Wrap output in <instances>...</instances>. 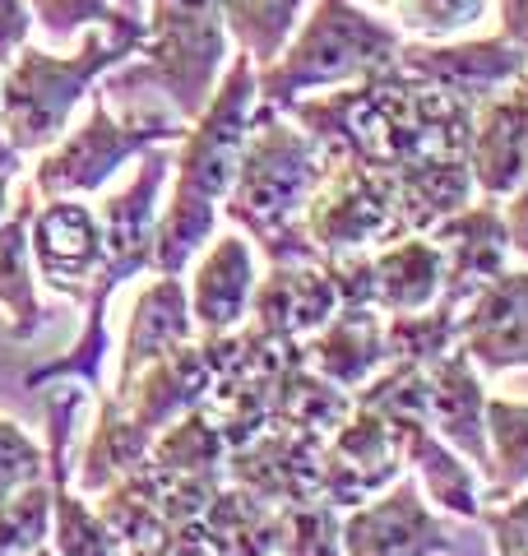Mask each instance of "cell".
<instances>
[{
    "mask_svg": "<svg viewBox=\"0 0 528 556\" xmlns=\"http://www.w3.org/2000/svg\"><path fill=\"white\" fill-rule=\"evenodd\" d=\"M284 112L325 153H352L372 167H403L422 159H468L478 108L390 65L334 93L297 98Z\"/></svg>",
    "mask_w": 528,
    "mask_h": 556,
    "instance_id": "obj_1",
    "label": "cell"
},
{
    "mask_svg": "<svg viewBox=\"0 0 528 556\" xmlns=\"http://www.w3.org/2000/svg\"><path fill=\"white\" fill-rule=\"evenodd\" d=\"M255 102L260 89L251 56L227 61L209 108L190 121L181 149L172 153V200L158 218L153 274H186L190 260L204 251V241H214V223L227 190H232Z\"/></svg>",
    "mask_w": 528,
    "mask_h": 556,
    "instance_id": "obj_2",
    "label": "cell"
},
{
    "mask_svg": "<svg viewBox=\"0 0 528 556\" xmlns=\"http://www.w3.org/2000/svg\"><path fill=\"white\" fill-rule=\"evenodd\" d=\"M320 177L325 149L297 121H288V112L255 102L251 135H246L232 190H227L218 214L232 218L241 237L255 241L269 265L320 260V251L306 237V204Z\"/></svg>",
    "mask_w": 528,
    "mask_h": 556,
    "instance_id": "obj_3",
    "label": "cell"
},
{
    "mask_svg": "<svg viewBox=\"0 0 528 556\" xmlns=\"http://www.w3.org/2000/svg\"><path fill=\"white\" fill-rule=\"evenodd\" d=\"M172 177V153L167 144H153L139 153V172L130 177V186L112 190L102 200V265L88 278V298H84V325L79 339L70 343V353L47 362V367L24 371L28 390L56 386V380H75L84 390H102V362H108V306L116 298V288H126L135 274L153 269V251H158V195Z\"/></svg>",
    "mask_w": 528,
    "mask_h": 556,
    "instance_id": "obj_4",
    "label": "cell"
},
{
    "mask_svg": "<svg viewBox=\"0 0 528 556\" xmlns=\"http://www.w3.org/2000/svg\"><path fill=\"white\" fill-rule=\"evenodd\" d=\"M144 38V14H126L112 28H84V42L70 56L24 47L0 75V130H5L14 153H47L70 130V116L88 98V89L102 75H112L121 61L139 56Z\"/></svg>",
    "mask_w": 528,
    "mask_h": 556,
    "instance_id": "obj_5",
    "label": "cell"
},
{
    "mask_svg": "<svg viewBox=\"0 0 528 556\" xmlns=\"http://www.w3.org/2000/svg\"><path fill=\"white\" fill-rule=\"evenodd\" d=\"M399 47L403 33L376 20L372 10L352 5V0H315V10L302 14L288 47L255 70L260 102L284 112L302 93L357 84L376 70H390L399 61Z\"/></svg>",
    "mask_w": 528,
    "mask_h": 556,
    "instance_id": "obj_6",
    "label": "cell"
},
{
    "mask_svg": "<svg viewBox=\"0 0 528 556\" xmlns=\"http://www.w3.org/2000/svg\"><path fill=\"white\" fill-rule=\"evenodd\" d=\"M149 38L139 47L144 65L121 84H153L167 108L190 126L214 98L227 70V24L223 0H149L144 5Z\"/></svg>",
    "mask_w": 528,
    "mask_h": 556,
    "instance_id": "obj_7",
    "label": "cell"
},
{
    "mask_svg": "<svg viewBox=\"0 0 528 556\" xmlns=\"http://www.w3.org/2000/svg\"><path fill=\"white\" fill-rule=\"evenodd\" d=\"M186 121L172 108L163 112H135L116 121L108 108V93H93L88 116L75 130H65L47 153H38L33 167V195L38 200H61V195H88L102 190L121 163L139 159L153 144H181Z\"/></svg>",
    "mask_w": 528,
    "mask_h": 556,
    "instance_id": "obj_8",
    "label": "cell"
},
{
    "mask_svg": "<svg viewBox=\"0 0 528 556\" xmlns=\"http://www.w3.org/2000/svg\"><path fill=\"white\" fill-rule=\"evenodd\" d=\"M306 237L320 260L403 241L390 172L352 159V153H325V177L306 204Z\"/></svg>",
    "mask_w": 528,
    "mask_h": 556,
    "instance_id": "obj_9",
    "label": "cell"
},
{
    "mask_svg": "<svg viewBox=\"0 0 528 556\" xmlns=\"http://www.w3.org/2000/svg\"><path fill=\"white\" fill-rule=\"evenodd\" d=\"M403 473V450L394 441L390 422L372 408H357L343 417V427L329 431L325 464H320V501L334 510L366 506Z\"/></svg>",
    "mask_w": 528,
    "mask_h": 556,
    "instance_id": "obj_10",
    "label": "cell"
},
{
    "mask_svg": "<svg viewBox=\"0 0 528 556\" xmlns=\"http://www.w3.org/2000/svg\"><path fill=\"white\" fill-rule=\"evenodd\" d=\"M403 75H413L431 89L450 93L478 108L491 93H501L510 79L528 75V51L505 42L501 33L496 38H473V42H403L399 47V61H394Z\"/></svg>",
    "mask_w": 528,
    "mask_h": 556,
    "instance_id": "obj_11",
    "label": "cell"
},
{
    "mask_svg": "<svg viewBox=\"0 0 528 556\" xmlns=\"http://www.w3.org/2000/svg\"><path fill=\"white\" fill-rule=\"evenodd\" d=\"M454 543H460L454 529L427 510L422 486L413 478H399L366 506H352L343 515L348 556H440Z\"/></svg>",
    "mask_w": 528,
    "mask_h": 556,
    "instance_id": "obj_12",
    "label": "cell"
},
{
    "mask_svg": "<svg viewBox=\"0 0 528 556\" xmlns=\"http://www.w3.org/2000/svg\"><path fill=\"white\" fill-rule=\"evenodd\" d=\"M320 464H325V437L302 427H264L255 441L227 455V478L246 492L264 496L269 506H306L320 501Z\"/></svg>",
    "mask_w": 528,
    "mask_h": 556,
    "instance_id": "obj_13",
    "label": "cell"
},
{
    "mask_svg": "<svg viewBox=\"0 0 528 556\" xmlns=\"http://www.w3.org/2000/svg\"><path fill=\"white\" fill-rule=\"evenodd\" d=\"M28 251L42 283L51 292H61L65 302L84 306L88 278L102 265V223L93 208L75 204L70 195L47 200L28 218Z\"/></svg>",
    "mask_w": 528,
    "mask_h": 556,
    "instance_id": "obj_14",
    "label": "cell"
},
{
    "mask_svg": "<svg viewBox=\"0 0 528 556\" xmlns=\"http://www.w3.org/2000/svg\"><path fill=\"white\" fill-rule=\"evenodd\" d=\"M427 237L440 247V265H445V278H440V306L464 311L491 278L505 274L510 232H505L496 200H478V204L460 208V214H450L445 223H436Z\"/></svg>",
    "mask_w": 528,
    "mask_h": 556,
    "instance_id": "obj_15",
    "label": "cell"
},
{
    "mask_svg": "<svg viewBox=\"0 0 528 556\" xmlns=\"http://www.w3.org/2000/svg\"><path fill=\"white\" fill-rule=\"evenodd\" d=\"M468 167L482 200H505L528 181V75L478 102Z\"/></svg>",
    "mask_w": 528,
    "mask_h": 556,
    "instance_id": "obj_16",
    "label": "cell"
},
{
    "mask_svg": "<svg viewBox=\"0 0 528 556\" xmlns=\"http://www.w3.org/2000/svg\"><path fill=\"white\" fill-rule=\"evenodd\" d=\"M460 348L478 371L528 367V269H505L464 306Z\"/></svg>",
    "mask_w": 528,
    "mask_h": 556,
    "instance_id": "obj_17",
    "label": "cell"
},
{
    "mask_svg": "<svg viewBox=\"0 0 528 556\" xmlns=\"http://www.w3.org/2000/svg\"><path fill=\"white\" fill-rule=\"evenodd\" d=\"M427 427L436 431L440 441L487 473L491 468V450H487V390L478 380V367L464 353L460 343L450 348L445 357H436L427 367Z\"/></svg>",
    "mask_w": 528,
    "mask_h": 556,
    "instance_id": "obj_18",
    "label": "cell"
},
{
    "mask_svg": "<svg viewBox=\"0 0 528 556\" xmlns=\"http://www.w3.org/2000/svg\"><path fill=\"white\" fill-rule=\"evenodd\" d=\"M255 251L241 232L214 237V247L200 255L196 278H190V320H196L200 339H218L241 329V320L251 316L255 298Z\"/></svg>",
    "mask_w": 528,
    "mask_h": 556,
    "instance_id": "obj_19",
    "label": "cell"
},
{
    "mask_svg": "<svg viewBox=\"0 0 528 556\" xmlns=\"http://www.w3.org/2000/svg\"><path fill=\"white\" fill-rule=\"evenodd\" d=\"M334 311H339V292L320 260H302V265H269V274L255 283L251 298V325L274 339L306 343Z\"/></svg>",
    "mask_w": 528,
    "mask_h": 556,
    "instance_id": "obj_20",
    "label": "cell"
},
{
    "mask_svg": "<svg viewBox=\"0 0 528 556\" xmlns=\"http://www.w3.org/2000/svg\"><path fill=\"white\" fill-rule=\"evenodd\" d=\"M209 390H214V362H209L204 343L190 339L181 348H172V353H163L158 362H149V367L130 380V390L121 394V404H126V413L139 427L158 437L176 417L200 408Z\"/></svg>",
    "mask_w": 528,
    "mask_h": 556,
    "instance_id": "obj_21",
    "label": "cell"
},
{
    "mask_svg": "<svg viewBox=\"0 0 528 556\" xmlns=\"http://www.w3.org/2000/svg\"><path fill=\"white\" fill-rule=\"evenodd\" d=\"M190 339H196V320H190V292L181 283V274H158L130 306L126 343H121V371H116L112 394L121 399L149 362H158L163 353H172V348H181Z\"/></svg>",
    "mask_w": 528,
    "mask_h": 556,
    "instance_id": "obj_22",
    "label": "cell"
},
{
    "mask_svg": "<svg viewBox=\"0 0 528 556\" xmlns=\"http://www.w3.org/2000/svg\"><path fill=\"white\" fill-rule=\"evenodd\" d=\"M306 362L325 380H334L339 390H362L385 362H390V348H385V316L380 306H339L334 316L315 329L306 343Z\"/></svg>",
    "mask_w": 528,
    "mask_h": 556,
    "instance_id": "obj_23",
    "label": "cell"
},
{
    "mask_svg": "<svg viewBox=\"0 0 528 556\" xmlns=\"http://www.w3.org/2000/svg\"><path fill=\"white\" fill-rule=\"evenodd\" d=\"M149 450H153V431L139 427L112 390H98V422H93V437H88V450L79 459L75 492L102 496L112 482H121L130 468L144 464Z\"/></svg>",
    "mask_w": 528,
    "mask_h": 556,
    "instance_id": "obj_24",
    "label": "cell"
},
{
    "mask_svg": "<svg viewBox=\"0 0 528 556\" xmlns=\"http://www.w3.org/2000/svg\"><path fill=\"white\" fill-rule=\"evenodd\" d=\"M38 208L33 186L20 190V204H10V214L0 218V306L10 311V339L28 343L47 325V311L38 302V269H33L28 251V218Z\"/></svg>",
    "mask_w": 528,
    "mask_h": 556,
    "instance_id": "obj_25",
    "label": "cell"
},
{
    "mask_svg": "<svg viewBox=\"0 0 528 556\" xmlns=\"http://www.w3.org/2000/svg\"><path fill=\"white\" fill-rule=\"evenodd\" d=\"M394 441L403 450V464H413L436 506H445L450 515L478 519L482 515V496H478V468H468L460 450H450L436 437L427 422H390Z\"/></svg>",
    "mask_w": 528,
    "mask_h": 556,
    "instance_id": "obj_26",
    "label": "cell"
},
{
    "mask_svg": "<svg viewBox=\"0 0 528 556\" xmlns=\"http://www.w3.org/2000/svg\"><path fill=\"white\" fill-rule=\"evenodd\" d=\"M376 269V306L390 311V316H408V311H427L440 302V278H445V265H440V247L431 237H403L390 241L372 255Z\"/></svg>",
    "mask_w": 528,
    "mask_h": 556,
    "instance_id": "obj_27",
    "label": "cell"
},
{
    "mask_svg": "<svg viewBox=\"0 0 528 556\" xmlns=\"http://www.w3.org/2000/svg\"><path fill=\"white\" fill-rule=\"evenodd\" d=\"M204 533L214 556H278V538H284V506H269L264 496L246 492V486H223L209 501Z\"/></svg>",
    "mask_w": 528,
    "mask_h": 556,
    "instance_id": "obj_28",
    "label": "cell"
},
{
    "mask_svg": "<svg viewBox=\"0 0 528 556\" xmlns=\"http://www.w3.org/2000/svg\"><path fill=\"white\" fill-rule=\"evenodd\" d=\"M348 413H352V394L339 390L334 380H325L306 357L292 362L288 371H278V386H274V422L329 437L334 427H343Z\"/></svg>",
    "mask_w": 528,
    "mask_h": 556,
    "instance_id": "obj_29",
    "label": "cell"
},
{
    "mask_svg": "<svg viewBox=\"0 0 528 556\" xmlns=\"http://www.w3.org/2000/svg\"><path fill=\"white\" fill-rule=\"evenodd\" d=\"M306 5L311 0H223L227 38H232L241 47V56H251V65L260 70L288 47Z\"/></svg>",
    "mask_w": 528,
    "mask_h": 556,
    "instance_id": "obj_30",
    "label": "cell"
},
{
    "mask_svg": "<svg viewBox=\"0 0 528 556\" xmlns=\"http://www.w3.org/2000/svg\"><path fill=\"white\" fill-rule=\"evenodd\" d=\"M487 496L482 501H510L528 482V404L515 399H487Z\"/></svg>",
    "mask_w": 528,
    "mask_h": 556,
    "instance_id": "obj_31",
    "label": "cell"
},
{
    "mask_svg": "<svg viewBox=\"0 0 528 556\" xmlns=\"http://www.w3.org/2000/svg\"><path fill=\"white\" fill-rule=\"evenodd\" d=\"M149 455L172 468V473H227V441L223 427L209 417V408H190L186 417H176L172 427H163L153 437Z\"/></svg>",
    "mask_w": 528,
    "mask_h": 556,
    "instance_id": "obj_32",
    "label": "cell"
},
{
    "mask_svg": "<svg viewBox=\"0 0 528 556\" xmlns=\"http://www.w3.org/2000/svg\"><path fill=\"white\" fill-rule=\"evenodd\" d=\"M460 343V311L454 306H427V311H408V316H390L385 320V348L390 362H417L431 367L436 357H445Z\"/></svg>",
    "mask_w": 528,
    "mask_h": 556,
    "instance_id": "obj_33",
    "label": "cell"
},
{
    "mask_svg": "<svg viewBox=\"0 0 528 556\" xmlns=\"http://www.w3.org/2000/svg\"><path fill=\"white\" fill-rule=\"evenodd\" d=\"M51 543V482H28L0 501V556H33Z\"/></svg>",
    "mask_w": 528,
    "mask_h": 556,
    "instance_id": "obj_34",
    "label": "cell"
},
{
    "mask_svg": "<svg viewBox=\"0 0 528 556\" xmlns=\"http://www.w3.org/2000/svg\"><path fill=\"white\" fill-rule=\"evenodd\" d=\"M394 10L403 33L422 42L460 38L464 28H478L487 20V0H385Z\"/></svg>",
    "mask_w": 528,
    "mask_h": 556,
    "instance_id": "obj_35",
    "label": "cell"
},
{
    "mask_svg": "<svg viewBox=\"0 0 528 556\" xmlns=\"http://www.w3.org/2000/svg\"><path fill=\"white\" fill-rule=\"evenodd\" d=\"M278 556H348L343 552V515L329 501L284 506V538Z\"/></svg>",
    "mask_w": 528,
    "mask_h": 556,
    "instance_id": "obj_36",
    "label": "cell"
},
{
    "mask_svg": "<svg viewBox=\"0 0 528 556\" xmlns=\"http://www.w3.org/2000/svg\"><path fill=\"white\" fill-rule=\"evenodd\" d=\"M33 20H38L56 42L79 38L84 28H112L126 20V10H116V0H28Z\"/></svg>",
    "mask_w": 528,
    "mask_h": 556,
    "instance_id": "obj_37",
    "label": "cell"
},
{
    "mask_svg": "<svg viewBox=\"0 0 528 556\" xmlns=\"http://www.w3.org/2000/svg\"><path fill=\"white\" fill-rule=\"evenodd\" d=\"M42 473H47V450L24 427L0 417V501L14 496L28 482H42Z\"/></svg>",
    "mask_w": 528,
    "mask_h": 556,
    "instance_id": "obj_38",
    "label": "cell"
},
{
    "mask_svg": "<svg viewBox=\"0 0 528 556\" xmlns=\"http://www.w3.org/2000/svg\"><path fill=\"white\" fill-rule=\"evenodd\" d=\"M478 519L491 529L496 556H528V496H510L505 506H496V510L482 506Z\"/></svg>",
    "mask_w": 528,
    "mask_h": 556,
    "instance_id": "obj_39",
    "label": "cell"
},
{
    "mask_svg": "<svg viewBox=\"0 0 528 556\" xmlns=\"http://www.w3.org/2000/svg\"><path fill=\"white\" fill-rule=\"evenodd\" d=\"M28 33H33L28 0H0V75H5L14 56L28 47Z\"/></svg>",
    "mask_w": 528,
    "mask_h": 556,
    "instance_id": "obj_40",
    "label": "cell"
},
{
    "mask_svg": "<svg viewBox=\"0 0 528 556\" xmlns=\"http://www.w3.org/2000/svg\"><path fill=\"white\" fill-rule=\"evenodd\" d=\"M505 200L510 204L501 208V218H505V232H510V251H519L528 260V181Z\"/></svg>",
    "mask_w": 528,
    "mask_h": 556,
    "instance_id": "obj_41",
    "label": "cell"
},
{
    "mask_svg": "<svg viewBox=\"0 0 528 556\" xmlns=\"http://www.w3.org/2000/svg\"><path fill=\"white\" fill-rule=\"evenodd\" d=\"M501 38L528 51V0H501Z\"/></svg>",
    "mask_w": 528,
    "mask_h": 556,
    "instance_id": "obj_42",
    "label": "cell"
},
{
    "mask_svg": "<svg viewBox=\"0 0 528 556\" xmlns=\"http://www.w3.org/2000/svg\"><path fill=\"white\" fill-rule=\"evenodd\" d=\"M20 167H24V153H14V144L5 139V130H0V177H20Z\"/></svg>",
    "mask_w": 528,
    "mask_h": 556,
    "instance_id": "obj_43",
    "label": "cell"
},
{
    "mask_svg": "<svg viewBox=\"0 0 528 556\" xmlns=\"http://www.w3.org/2000/svg\"><path fill=\"white\" fill-rule=\"evenodd\" d=\"M10 214V177H0V218Z\"/></svg>",
    "mask_w": 528,
    "mask_h": 556,
    "instance_id": "obj_44",
    "label": "cell"
},
{
    "mask_svg": "<svg viewBox=\"0 0 528 556\" xmlns=\"http://www.w3.org/2000/svg\"><path fill=\"white\" fill-rule=\"evenodd\" d=\"M149 0H116V10H126V14H144Z\"/></svg>",
    "mask_w": 528,
    "mask_h": 556,
    "instance_id": "obj_45",
    "label": "cell"
},
{
    "mask_svg": "<svg viewBox=\"0 0 528 556\" xmlns=\"http://www.w3.org/2000/svg\"><path fill=\"white\" fill-rule=\"evenodd\" d=\"M33 556H61V552H56V547H51V543H47V547H38V552H33Z\"/></svg>",
    "mask_w": 528,
    "mask_h": 556,
    "instance_id": "obj_46",
    "label": "cell"
}]
</instances>
